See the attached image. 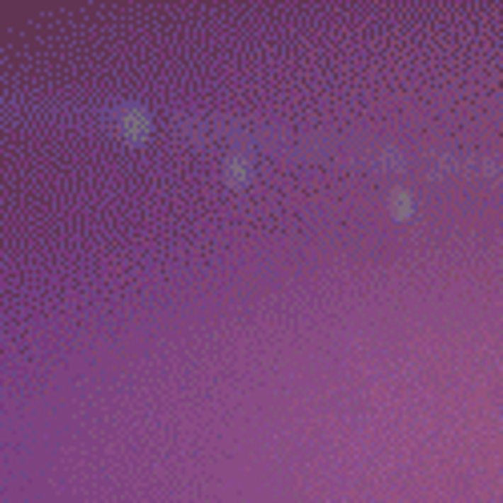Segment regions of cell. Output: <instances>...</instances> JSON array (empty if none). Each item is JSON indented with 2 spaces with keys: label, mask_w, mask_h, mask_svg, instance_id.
Listing matches in <instances>:
<instances>
[{
  "label": "cell",
  "mask_w": 503,
  "mask_h": 503,
  "mask_svg": "<svg viewBox=\"0 0 503 503\" xmlns=\"http://www.w3.org/2000/svg\"><path fill=\"white\" fill-rule=\"evenodd\" d=\"M390 210H395L399 217H407L411 210H415V205H411V193H407V189H395V198H390Z\"/></svg>",
  "instance_id": "1"
}]
</instances>
